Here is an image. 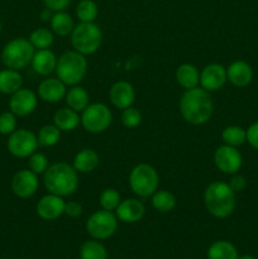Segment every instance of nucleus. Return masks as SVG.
Returning <instances> with one entry per match:
<instances>
[{"label": "nucleus", "mask_w": 258, "mask_h": 259, "mask_svg": "<svg viewBox=\"0 0 258 259\" xmlns=\"http://www.w3.org/2000/svg\"><path fill=\"white\" fill-rule=\"evenodd\" d=\"M66 103H67L68 108L73 109L75 111L80 113L86 109V106L90 104V96L89 93L81 86H72L70 90L66 93Z\"/></svg>", "instance_id": "obj_26"}, {"label": "nucleus", "mask_w": 258, "mask_h": 259, "mask_svg": "<svg viewBox=\"0 0 258 259\" xmlns=\"http://www.w3.org/2000/svg\"><path fill=\"white\" fill-rule=\"evenodd\" d=\"M204 202L207 212L217 219H225L235 210V192L228 182L214 181L207 185L204 192Z\"/></svg>", "instance_id": "obj_3"}, {"label": "nucleus", "mask_w": 258, "mask_h": 259, "mask_svg": "<svg viewBox=\"0 0 258 259\" xmlns=\"http://www.w3.org/2000/svg\"><path fill=\"white\" fill-rule=\"evenodd\" d=\"M238 249L228 240H217L212 243L206 252L207 259H238Z\"/></svg>", "instance_id": "obj_25"}, {"label": "nucleus", "mask_w": 258, "mask_h": 259, "mask_svg": "<svg viewBox=\"0 0 258 259\" xmlns=\"http://www.w3.org/2000/svg\"><path fill=\"white\" fill-rule=\"evenodd\" d=\"M159 175L153 166L139 163L129 174V186L139 197H149L158 190Z\"/></svg>", "instance_id": "obj_7"}, {"label": "nucleus", "mask_w": 258, "mask_h": 259, "mask_svg": "<svg viewBox=\"0 0 258 259\" xmlns=\"http://www.w3.org/2000/svg\"><path fill=\"white\" fill-rule=\"evenodd\" d=\"M28 164H29V169L37 175L45 174L46 169L48 168V158L46 154L40 153V152H34L28 157Z\"/></svg>", "instance_id": "obj_36"}, {"label": "nucleus", "mask_w": 258, "mask_h": 259, "mask_svg": "<svg viewBox=\"0 0 258 259\" xmlns=\"http://www.w3.org/2000/svg\"><path fill=\"white\" fill-rule=\"evenodd\" d=\"M38 143L42 147H53L60 142L61 131L55 124H47L39 129L38 133Z\"/></svg>", "instance_id": "obj_32"}, {"label": "nucleus", "mask_w": 258, "mask_h": 259, "mask_svg": "<svg viewBox=\"0 0 258 259\" xmlns=\"http://www.w3.org/2000/svg\"><path fill=\"white\" fill-rule=\"evenodd\" d=\"M180 113L192 125H202L211 119L214 103L209 91L201 86L185 90L180 99Z\"/></svg>", "instance_id": "obj_1"}, {"label": "nucleus", "mask_w": 258, "mask_h": 259, "mask_svg": "<svg viewBox=\"0 0 258 259\" xmlns=\"http://www.w3.org/2000/svg\"><path fill=\"white\" fill-rule=\"evenodd\" d=\"M109 99L116 109L124 110L133 105L136 100V90L128 81H116L109 90Z\"/></svg>", "instance_id": "obj_17"}, {"label": "nucleus", "mask_w": 258, "mask_h": 259, "mask_svg": "<svg viewBox=\"0 0 258 259\" xmlns=\"http://www.w3.org/2000/svg\"><path fill=\"white\" fill-rule=\"evenodd\" d=\"M53 124L61 132H72L81 124V116L71 108H61L53 115Z\"/></svg>", "instance_id": "obj_22"}, {"label": "nucleus", "mask_w": 258, "mask_h": 259, "mask_svg": "<svg viewBox=\"0 0 258 259\" xmlns=\"http://www.w3.org/2000/svg\"><path fill=\"white\" fill-rule=\"evenodd\" d=\"M53 32L47 28H37L29 35V42L35 50H47L53 45Z\"/></svg>", "instance_id": "obj_31"}, {"label": "nucleus", "mask_w": 258, "mask_h": 259, "mask_svg": "<svg viewBox=\"0 0 258 259\" xmlns=\"http://www.w3.org/2000/svg\"><path fill=\"white\" fill-rule=\"evenodd\" d=\"M98 14L99 8L93 0H81L76 7V15L82 23H93Z\"/></svg>", "instance_id": "obj_33"}, {"label": "nucleus", "mask_w": 258, "mask_h": 259, "mask_svg": "<svg viewBox=\"0 0 258 259\" xmlns=\"http://www.w3.org/2000/svg\"><path fill=\"white\" fill-rule=\"evenodd\" d=\"M120 194L115 189H105L101 192L100 199H99L101 209L108 210V211H115V209L120 204Z\"/></svg>", "instance_id": "obj_34"}, {"label": "nucleus", "mask_w": 258, "mask_h": 259, "mask_svg": "<svg viewBox=\"0 0 258 259\" xmlns=\"http://www.w3.org/2000/svg\"><path fill=\"white\" fill-rule=\"evenodd\" d=\"M238 259H257V258L253 257V255H250V254H244V255H239Z\"/></svg>", "instance_id": "obj_43"}, {"label": "nucleus", "mask_w": 258, "mask_h": 259, "mask_svg": "<svg viewBox=\"0 0 258 259\" xmlns=\"http://www.w3.org/2000/svg\"><path fill=\"white\" fill-rule=\"evenodd\" d=\"M66 86L67 85L63 83L58 77L45 78L38 86V96L46 103H58L65 99L66 93H67Z\"/></svg>", "instance_id": "obj_18"}, {"label": "nucleus", "mask_w": 258, "mask_h": 259, "mask_svg": "<svg viewBox=\"0 0 258 259\" xmlns=\"http://www.w3.org/2000/svg\"><path fill=\"white\" fill-rule=\"evenodd\" d=\"M245 132H247V142L250 147L258 151V121L250 124Z\"/></svg>", "instance_id": "obj_41"}, {"label": "nucleus", "mask_w": 258, "mask_h": 259, "mask_svg": "<svg viewBox=\"0 0 258 259\" xmlns=\"http://www.w3.org/2000/svg\"><path fill=\"white\" fill-rule=\"evenodd\" d=\"M38 96L29 89H20L10 95L9 110L17 116L30 115L37 109Z\"/></svg>", "instance_id": "obj_13"}, {"label": "nucleus", "mask_w": 258, "mask_h": 259, "mask_svg": "<svg viewBox=\"0 0 258 259\" xmlns=\"http://www.w3.org/2000/svg\"><path fill=\"white\" fill-rule=\"evenodd\" d=\"M15 129H17V115L10 110L0 114V134L10 136Z\"/></svg>", "instance_id": "obj_37"}, {"label": "nucleus", "mask_w": 258, "mask_h": 259, "mask_svg": "<svg viewBox=\"0 0 258 259\" xmlns=\"http://www.w3.org/2000/svg\"><path fill=\"white\" fill-rule=\"evenodd\" d=\"M103 33L95 23H82L75 25L71 33V45L73 50L83 56L94 55L100 48Z\"/></svg>", "instance_id": "obj_6"}, {"label": "nucleus", "mask_w": 258, "mask_h": 259, "mask_svg": "<svg viewBox=\"0 0 258 259\" xmlns=\"http://www.w3.org/2000/svg\"><path fill=\"white\" fill-rule=\"evenodd\" d=\"M2 29H3V28H2V23H0V33H2Z\"/></svg>", "instance_id": "obj_44"}, {"label": "nucleus", "mask_w": 258, "mask_h": 259, "mask_svg": "<svg viewBox=\"0 0 258 259\" xmlns=\"http://www.w3.org/2000/svg\"><path fill=\"white\" fill-rule=\"evenodd\" d=\"M151 201L153 209L159 212H169L176 207V196L166 190H157Z\"/></svg>", "instance_id": "obj_29"}, {"label": "nucleus", "mask_w": 258, "mask_h": 259, "mask_svg": "<svg viewBox=\"0 0 258 259\" xmlns=\"http://www.w3.org/2000/svg\"><path fill=\"white\" fill-rule=\"evenodd\" d=\"M35 48L29 39L23 37L14 38L4 46L2 51V62L7 68L20 71L32 62Z\"/></svg>", "instance_id": "obj_5"}, {"label": "nucleus", "mask_w": 258, "mask_h": 259, "mask_svg": "<svg viewBox=\"0 0 258 259\" xmlns=\"http://www.w3.org/2000/svg\"><path fill=\"white\" fill-rule=\"evenodd\" d=\"M176 81L184 90L197 88L200 85V72L196 66L191 63H182L177 67Z\"/></svg>", "instance_id": "obj_23"}, {"label": "nucleus", "mask_w": 258, "mask_h": 259, "mask_svg": "<svg viewBox=\"0 0 258 259\" xmlns=\"http://www.w3.org/2000/svg\"><path fill=\"white\" fill-rule=\"evenodd\" d=\"M35 210H37V214L40 219L46 220V222H53V220H57L58 218L63 215L65 200H63V197L50 192L48 195H45L38 200Z\"/></svg>", "instance_id": "obj_15"}, {"label": "nucleus", "mask_w": 258, "mask_h": 259, "mask_svg": "<svg viewBox=\"0 0 258 259\" xmlns=\"http://www.w3.org/2000/svg\"><path fill=\"white\" fill-rule=\"evenodd\" d=\"M121 123L125 128L134 129L142 123V113L139 109L134 108L133 105L124 109L121 113Z\"/></svg>", "instance_id": "obj_35"}, {"label": "nucleus", "mask_w": 258, "mask_h": 259, "mask_svg": "<svg viewBox=\"0 0 258 259\" xmlns=\"http://www.w3.org/2000/svg\"><path fill=\"white\" fill-rule=\"evenodd\" d=\"M39 186L38 175L30 169H22L13 176L12 191L19 199H28L37 192Z\"/></svg>", "instance_id": "obj_12"}, {"label": "nucleus", "mask_w": 258, "mask_h": 259, "mask_svg": "<svg viewBox=\"0 0 258 259\" xmlns=\"http://www.w3.org/2000/svg\"><path fill=\"white\" fill-rule=\"evenodd\" d=\"M228 184H229L230 189H232L235 194H238V192H242L243 190L245 189V186H247L245 177L242 176V175H238V174L232 175V179H230V181L228 182Z\"/></svg>", "instance_id": "obj_39"}, {"label": "nucleus", "mask_w": 258, "mask_h": 259, "mask_svg": "<svg viewBox=\"0 0 258 259\" xmlns=\"http://www.w3.org/2000/svg\"><path fill=\"white\" fill-rule=\"evenodd\" d=\"M51 28L55 34L60 35V37H67L72 33L75 23L70 14L65 12H57L53 14L52 19H51Z\"/></svg>", "instance_id": "obj_27"}, {"label": "nucleus", "mask_w": 258, "mask_h": 259, "mask_svg": "<svg viewBox=\"0 0 258 259\" xmlns=\"http://www.w3.org/2000/svg\"><path fill=\"white\" fill-rule=\"evenodd\" d=\"M222 139L227 146L238 148L247 142V132L239 125H228L223 129Z\"/></svg>", "instance_id": "obj_30"}, {"label": "nucleus", "mask_w": 258, "mask_h": 259, "mask_svg": "<svg viewBox=\"0 0 258 259\" xmlns=\"http://www.w3.org/2000/svg\"><path fill=\"white\" fill-rule=\"evenodd\" d=\"M88 60L86 56L77 51H67L60 56L56 66L57 77L67 86H75L83 80L88 72Z\"/></svg>", "instance_id": "obj_4"}, {"label": "nucleus", "mask_w": 258, "mask_h": 259, "mask_svg": "<svg viewBox=\"0 0 258 259\" xmlns=\"http://www.w3.org/2000/svg\"><path fill=\"white\" fill-rule=\"evenodd\" d=\"M113 121V113L103 103L89 104L81 115V125L86 132L99 134L105 132Z\"/></svg>", "instance_id": "obj_9"}, {"label": "nucleus", "mask_w": 258, "mask_h": 259, "mask_svg": "<svg viewBox=\"0 0 258 259\" xmlns=\"http://www.w3.org/2000/svg\"><path fill=\"white\" fill-rule=\"evenodd\" d=\"M227 81V68L219 63H210L200 72V86L209 93L220 90Z\"/></svg>", "instance_id": "obj_14"}, {"label": "nucleus", "mask_w": 258, "mask_h": 259, "mask_svg": "<svg viewBox=\"0 0 258 259\" xmlns=\"http://www.w3.org/2000/svg\"><path fill=\"white\" fill-rule=\"evenodd\" d=\"M99 162H100V157H99L98 152L90 148H85L76 153L72 166L78 174H90V172L95 171L96 167L99 166Z\"/></svg>", "instance_id": "obj_21"}, {"label": "nucleus", "mask_w": 258, "mask_h": 259, "mask_svg": "<svg viewBox=\"0 0 258 259\" xmlns=\"http://www.w3.org/2000/svg\"><path fill=\"white\" fill-rule=\"evenodd\" d=\"M215 167L225 175H234L239 172L243 164V157L235 147L224 146L218 147L214 153Z\"/></svg>", "instance_id": "obj_11"}, {"label": "nucleus", "mask_w": 258, "mask_h": 259, "mask_svg": "<svg viewBox=\"0 0 258 259\" xmlns=\"http://www.w3.org/2000/svg\"><path fill=\"white\" fill-rule=\"evenodd\" d=\"M146 214V207L143 202L138 199L121 200L115 209V215L119 222L125 224H134L143 219Z\"/></svg>", "instance_id": "obj_16"}, {"label": "nucleus", "mask_w": 258, "mask_h": 259, "mask_svg": "<svg viewBox=\"0 0 258 259\" xmlns=\"http://www.w3.org/2000/svg\"><path fill=\"white\" fill-rule=\"evenodd\" d=\"M82 205L78 204V202L76 201H68V202H65V211H63V214L67 215L68 218H72V219H75V218H78L82 215Z\"/></svg>", "instance_id": "obj_38"}, {"label": "nucleus", "mask_w": 258, "mask_h": 259, "mask_svg": "<svg viewBox=\"0 0 258 259\" xmlns=\"http://www.w3.org/2000/svg\"><path fill=\"white\" fill-rule=\"evenodd\" d=\"M23 86V77L19 71L4 68L0 71V93L4 95H13Z\"/></svg>", "instance_id": "obj_24"}, {"label": "nucleus", "mask_w": 258, "mask_h": 259, "mask_svg": "<svg viewBox=\"0 0 258 259\" xmlns=\"http://www.w3.org/2000/svg\"><path fill=\"white\" fill-rule=\"evenodd\" d=\"M57 60L55 53L47 48V50H37L33 55L32 65L33 71L40 76H48L56 71V66H57Z\"/></svg>", "instance_id": "obj_20"}, {"label": "nucleus", "mask_w": 258, "mask_h": 259, "mask_svg": "<svg viewBox=\"0 0 258 259\" xmlns=\"http://www.w3.org/2000/svg\"><path fill=\"white\" fill-rule=\"evenodd\" d=\"M118 218L113 211L98 210L86 220V232L93 239L105 240L113 237L118 229Z\"/></svg>", "instance_id": "obj_8"}, {"label": "nucleus", "mask_w": 258, "mask_h": 259, "mask_svg": "<svg viewBox=\"0 0 258 259\" xmlns=\"http://www.w3.org/2000/svg\"><path fill=\"white\" fill-rule=\"evenodd\" d=\"M80 259H108V249L101 240H86L80 248Z\"/></svg>", "instance_id": "obj_28"}, {"label": "nucleus", "mask_w": 258, "mask_h": 259, "mask_svg": "<svg viewBox=\"0 0 258 259\" xmlns=\"http://www.w3.org/2000/svg\"><path fill=\"white\" fill-rule=\"evenodd\" d=\"M45 7L52 12H63L70 5L71 0H43Z\"/></svg>", "instance_id": "obj_40"}, {"label": "nucleus", "mask_w": 258, "mask_h": 259, "mask_svg": "<svg viewBox=\"0 0 258 259\" xmlns=\"http://www.w3.org/2000/svg\"><path fill=\"white\" fill-rule=\"evenodd\" d=\"M43 184L51 194L71 196L78 189V172L66 162L53 163L43 174Z\"/></svg>", "instance_id": "obj_2"}, {"label": "nucleus", "mask_w": 258, "mask_h": 259, "mask_svg": "<svg viewBox=\"0 0 258 259\" xmlns=\"http://www.w3.org/2000/svg\"><path fill=\"white\" fill-rule=\"evenodd\" d=\"M38 137L29 129H15L9 136L7 147L9 153L17 158H28L30 154L37 152Z\"/></svg>", "instance_id": "obj_10"}, {"label": "nucleus", "mask_w": 258, "mask_h": 259, "mask_svg": "<svg viewBox=\"0 0 258 259\" xmlns=\"http://www.w3.org/2000/svg\"><path fill=\"white\" fill-rule=\"evenodd\" d=\"M227 77L232 85L245 88L253 80V68L245 61H234L227 67Z\"/></svg>", "instance_id": "obj_19"}, {"label": "nucleus", "mask_w": 258, "mask_h": 259, "mask_svg": "<svg viewBox=\"0 0 258 259\" xmlns=\"http://www.w3.org/2000/svg\"><path fill=\"white\" fill-rule=\"evenodd\" d=\"M51 13H52V10L46 8V10H43L42 14H40V19H42L43 22H51V19H52L53 17V14H51Z\"/></svg>", "instance_id": "obj_42"}]
</instances>
